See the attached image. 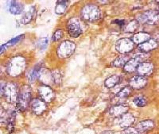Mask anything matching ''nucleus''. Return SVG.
<instances>
[{
    "instance_id": "nucleus-1",
    "label": "nucleus",
    "mask_w": 159,
    "mask_h": 134,
    "mask_svg": "<svg viewBox=\"0 0 159 134\" xmlns=\"http://www.w3.org/2000/svg\"><path fill=\"white\" fill-rule=\"evenodd\" d=\"M25 60L22 56H16L11 60L8 65V73L12 76H18L25 69Z\"/></svg>"
},
{
    "instance_id": "nucleus-2",
    "label": "nucleus",
    "mask_w": 159,
    "mask_h": 134,
    "mask_svg": "<svg viewBox=\"0 0 159 134\" xmlns=\"http://www.w3.org/2000/svg\"><path fill=\"white\" fill-rule=\"evenodd\" d=\"M31 101V89L28 86H24L19 91L18 98V107L20 110L24 111Z\"/></svg>"
},
{
    "instance_id": "nucleus-3",
    "label": "nucleus",
    "mask_w": 159,
    "mask_h": 134,
    "mask_svg": "<svg viewBox=\"0 0 159 134\" xmlns=\"http://www.w3.org/2000/svg\"><path fill=\"white\" fill-rule=\"evenodd\" d=\"M67 29L72 37H78L83 33V23L79 18H72L67 23Z\"/></svg>"
},
{
    "instance_id": "nucleus-4",
    "label": "nucleus",
    "mask_w": 159,
    "mask_h": 134,
    "mask_svg": "<svg viewBox=\"0 0 159 134\" xmlns=\"http://www.w3.org/2000/svg\"><path fill=\"white\" fill-rule=\"evenodd\" d=\"M76 45L73 42L70 41H65L60 45L57 53L60 58H69L74 53Z\"/></svg>"
},
{
    "instance_id": "nucleus-5",
    "label": "nucleus",
    "mask_w": 159,
    "mask_h": 134,
    "mask_svg": "<svg viewBox=\"0 0 159 134\" xmlns=\"http://www.w3.org/2000/svg\"><path fill=\"white\" fill-rule=\"evenodd\" d=\"M82 17L84 20L94 22L100 18V11L99 7L94 5H87L82 10Z\"/></svg>"
},
{
    "instance_id": "nucleus-6",
    "label": "nucleus",
    "mask_w": 159,
    "mask_h": 134,
    "mask_svg": "<svg viewBox=\"0 0 159 134\" xmlns=\"http://www.w3.org/2000/svg\"><path fill=\"white\" fill-rule=\"evenodd\" d=\"M18 95H19V90L17 84L14 83L6 84L4 87L3 96L5 97L7 101L9 102H15L18 101Z\"/></svg>"
},
{
    "instance_id": "nucleus-7",
    "label": "nucleus",
    "mask_w": 159,
    "mask_h": 134,
    "mask_svg": "<svg viewBox=\"0 0 159 134\" xmlns=\"http://www.w3.org/2000/svg\"><path fill=\"white\" fill-rule=\"evenodd\" d=\"M143 22V23L154 24L158 22V13L156 11H147L138 17V22Z\"/></svg>"
},
{
    "instance_id": "nucleus-8",
    "label": "nucleus",
    "mask_w": 159,
    "mask_h": 134,
    "mask_svg": "<svg viewBox=\"0 0 159 134\" xmlns=\"http://www.w3.org/2000/svg\"><path fill=\"white\" fill-rule=\"evenodd\" d=\"M116 50L120 53H128L134 49V43L128 38H123L117 41L116 45Z\"/></svg>"
},
{
    "instance_id": "nucleus-9",
    "label": "nucleus",
    "mask_w": 159,
    "mask_h": 134,
    "mask_svg": "<svg viewBox=\"0 0 159 134\" xmlns=\"http://www.w3.org/2000/svg\"><path fill=\"white\" fill-rule=\"evenodd\" d=\"M38 94L44 102H51L55 98V93L49 86H41L38 87Z\"/></svg>"
},
{
    "instance_id": "nucleus-10",
    "label": "nucleus",
    "mask_w": 159,
    "mask_h": 134,
    "mask_svg": "<svg viewBox=\"0 0 159 134\" xmlns=\"http://www.w3.org/2000/svg\"><path fill=\"white\" fill-rule=\"evenodd\" d=\"M153 71H154V65L150 62H143V63H139L136 68L138 75L139 76H143V77L145 76L151 75Z\"/></svg>"
},
{
    "instance_id": "nucleus-11",
    "label": "nucleus",
    "mask_w": 159,
    "mask_h": 134,
    "mask_svg": "<svg viewBox=\"0 0 159 134\" xmlns=\"http://www.w3.org/2000/svg\"><path fill=\"white\" fill-rule=\"evenodd\" d=\"M46 108H47L46 104L42 100L34 99L31 102V109H32L33 112L37 115L43 114Z\"/></svg>"
},
{
    "instance_id": "nucleus-12",
    "label": "nucleus",
    "mask_w": 159,
    "mask_h": 134,
    "mask_svg": "<svg viewBox=\"0 0 159 134\" xmlns=\"http://www.w3.org/2000/svg\"><path fill=\"white\" fill-rule=\"evenodd\" d=\"M147 84V80L143 76H134L130 80V87L134 89H142L146 87Z\"/></svg>"
},
{
    "instance_id": "nucleus-13",
    "label": "nucleus",
    "mask_w": 159,
    "mask_h": 134,
    "mask_svg": "<svg viewBox=\"0 0 159 134\" xmlns=\"http://www.w3.org/2000/svg\"><path fill=\"white\" fill-rule=\"evenodd\" d=\"M135 118L130 113H126L123 114L119 118V125L122 128H129L134 124Z\"/></svg>"
},
{
    "instance_id": "nucleus-14",
    "label": "nucleus",
    "mask_w": 159,
    "mask_h": 134,
    "mask_svg": "<svg viewBox=\"0 0 159 134\" xmlns=\"http://www.w3.org/2000/svg\"><path fill=\"white\" fill-rule=\"evenodd\" d=\"M157 47V42L155 40H153V39H150L147 41L144 42V43L141 44V45H139L138 46V49L139 51H140L141 53H147L150 51L154 50V49Z\"/></svg>"
},
{
    "instance_id": "nucleus-15",
    "label": "nucleus",
    "mask_w": 159,
    "mask_h": 134,
    "mask_svg": "<svg viewBox=\"0 0 159 134\" xmlns=\"http://www.w3.org/2000/svg\"><path fill=\"white\" fill-rule=\"evenodd\" d=\"M129 107L124 105H117L115 106H112L110 109V114L112 117H121L123 114H126L128 111Z\"/></svg>"
},
{
    "instance_id": "nucleus-16",
    "label": "nucleus",
    "mask_w": 159,
    "mask_h": 134,
    "mask_svg": "<svg viewBox=\"0 0 159 134\" xmlns=\"http://www.w3.org/2000/svg\"><path fill=\"white\" fill-rule=\"evenodd\" d=\"M130 93H131V89H130V87H124V88L122 89L119 92L117 93V94H116V96H115V98H113V100H114L113 102H115V103H119V102L123 101V100L126 99V98L130 95Z\"/></svg>"
},
{
    "instance_id": "nucleus-17",
    "label": "nucleus",
    "mask_w": 159,
    "mask_h": 134,
    "mask_svg": "<svg viewBox=\"0 0 159 134\" xmlns=\"http://www.w3.org/2000/svg\"><path fill=\"white\" fill-rule=\"evenodd\" d=\"M154 127V123L152 121H143L139 122L136 126V130L139 132H146L147 131L151 130Z\"/></svg>"
},
{
    "instance_id": "nucleus-18",
    "label": "nucleus",
    "mask_w": 159,
    "mask_h": 134,
    "mask_svg": "<svg viewBox=\"0 0 159 134\" xmlns=\"http://www.w3.org/2000/svg\"><path fill=\"white\" fill-rule=\"evenodd\" d=\"M8 9L9 11L13 15H19L22 12L23 5L18 1H11L8 2Z\"/></svg>"
},
{
    "instance_id": "nucleus-19",
    "label": "nucleus",
    "mask_w": 159,
    "mask_h": 134,
    "mask_svg": "<svg viewBox=\"0 0 159 134\" xmlns=\"http://www.w3.org/2000/svg\"><path fill=\"white\" fill-rule=\"evenodd\" d=\"M139 61L134 57V58L130 59L126 63L124 66H123V69H124L125 71H127V72H133V71H136V68L139 66Z\"/></svg>"
},
{
    "instance_id": "nucleus-20",
    "label": "nucleus",
    "mask_w": 159,
    "mask_h": 134,
    "mask_svg": "<svg viewBox=\"0 0 159 134\" xmlns=\"http://www.w3.org/2000/svg\"><path fill=\"white\" fill-rule=\"evenodd\" d=\"M41 72H42V67L40 65H36L28 75V80L30 83L35 82L39 78V76H41Z\"/></svg>"
},
{
    "instance_id": "nucleus-21",
    "label": "nucleus",
    "mask_w": 159,
    "mask_h": 134,
    "mask_svg": "<svg viewBox=\"0 0 159 134\" xmlns=\"http://www.w3.org/2000/svg\"><path fill=\"white\" fill-rule=\"evenodd\" d=\"M35 15H36V9L34 7H31L29 11H27L24 14L21 22L24 25L29 23L30 22H31L34 18Z\"/></svg>"
},
{
    "instance_id": "nucleus-22",
    "label": "nucleus",
    "mask_w": 159,
    "mask_h": 134,
    "mask_svg": "<svg viewBox=\"0 0 159 134\" xmlns=\"http://www.w3.org/2000/svg\"><path fill=\"white\" fill-rule=\"evenodd\" d=\"M150 39V35L147 33H139L133 37V43L141 45Z\"/></svg>"
},
{
    "instance_id": "nucleus-23",
    "label": "nucleus",
    "mask_w": 159,
    "mask_h": 134,
    "mask_svg": "<svg viewBox=\"0 0 159 134\" xmlns=\"http://www.w3.org/2000/svg\"><path fill=\"white\" fill-rule=\"evenodd\" d=\"M119 80H120V77L117 75H115V76H111V77H109L108 79L105 80L104 84L107 88H111V87H114L115 86L119 84Z\"/></svg>"
},
{
    "instance_id": "nucleus-24",
    "label": "nucleus",
    "mask_w": 159,
    "mask_h": 134,
    "mask_svg": "<svg viewBox=\"0 0 159 134\" xmlns=\"http://www.w3.org/2000/svg\"><path fill=\"white\" fill-rule=\"evenodd\" d=\"M68 7V2L66 1H61V2H58L56 6V11L57 14L58 15H63L64 13L66 11Z\"/></svg>"
},
{
    "instance_id": "nucleus-25",
    "label": "nucleus",
    "mask_w": 159,
    "mask_h": 134,
    "mask_svg": "<svg viewBox=\"0 0 159 134\" xmlns=\"http://www.w3.org/2000/svg\"><path fill=\"white\" fill-rule=\"evenodd\" d=\"M130 60V57L128 56H119V58L116 59L114 62H113V65L116 66V67H123L126 64L128 60Z\"/></svg>"
},
{
    "instance_id": "nucleus-26",
    "label": "nucleus",
    "mask_w": 159,
    "mask_h": 134,
    "mask_svg": "<svg viewBox=\"0 0 159 134\" xmlns=\"http://www.w3.org/2000/svg\"><path fill=\"white\" fill-rule=\"evenodd\" d=\"M139 28V22L138 21H131L130 23L127 24L125 27V31L127 33H134Z\"/></svg>"
},
{
    "instance_id": "nucleus-27",
    "label": "nucleus",
    "mask_w": 159,
    "mask_h": 134,
    "mask_svg": "<svg viewBox=\"0 0 159 134\" xmlns=\"http://www.w3.org/2000/svg\"><path fill=\"white\" fill-rule=\"evenodd\" d=\"M134 103L137 106L143 107L147 105V98L143 96H138V97H136V98H134Z\"/></svg>"
},
{
    "instance_id": "nucleus-28",
    "label": "nucleus",
    "mask_w": 159,
    "mask_h": 134,
    "mask_svg": "<svg viewBox=\"0 0 159 134\" xmlns=\"http://www.w3.org/2000/svg\"><path fill=\"white\" fill-rule=\"evenodd\" d=\"M51 77H52V80H53V83H56V84H59L61 81V75L59 71H53L51 73Z\"/></svg>"
},
{
    "instance_id": "nucleus-29",
    "label": "nucleus",
    "mask_w": 159,
    "mask_h": 134,
    "mask_svg": "<svg viewBox=\"0 0 159 134\" xmlns=\"http://www.w3.org/2000/svg\"><path fill=\"white\" fill-rule=\"evenodd\" d=\"M64 36V32L62 29H57L55 31V33L52 35V41H58L60 39H61Z\"/></svg>"
},
{
    "instance_id": "nucleus-30",
    "label": "nucleus",
    "mask_w": 159,
    "mask_h": 134,
    "mask_svg": "<svg viewBox=\"0 0 159 134\" xmlns=\"http://www.w3.org/2000/svg\"><path fill=\"white\" fill-rule=\"evenodd\" d=\"M48 43H49V41H48V38L44 37L40 39V41H38V46L41 49H43L46 48V46L48 45Z\"/></svg>"
},
{
    "instance_id": "nucleus-31",
    "label": "nucleus",
    "mask_w": 159,
    "mask_h": 134,
    "mask_svg": "<svg viewBox=\"0 0 159 134\" xmlns=\"http://www.w3.org/2000/svg\"><path fill=\"white\" fill-rule=\"evenodd\" d=\"M121 134H139V132L136 130L135 128L129 127V128L125 129L124 130L121 132Z\"/></svg>"
},
{
    "instance_id": "nucleus-32",
    "label": "nucleus",
    "mask_w": 159,
    "mask_h": 134,
    "mask_svg": "<svg viewBox=\"0 0 159 134\" xmlns=\"http://www.w3.org/2000/svg\"><path fill=\"white\" fill-rule=\"evenodd\" d=\"M22 37H23V36H18V37H17L12 39V40L9 41L6 44V46H11V45H15V44H16L17 42H18L20 40H21Z\"/></svg>"
},
{
    "instance_id": "nucleus-33",
    "label": "nucleus",
    "mask_w": 159,
    "mask_h": 134,
    "mask_svg": "<svg viewBox=\"0 0 159 134\" xmlns=\"http://www.w3.org/2000/svg\"><path fill=\"white\" fill-rule=\"evenodd\" d=\"M6 84H2V83H0V97L3 96L4 93V87H5Z\"/></svg>"
},
{
    "instance_id": "nucleus-34",
    "label": "nucleus",
    "mask_w": 159,
    "mask_h": 134,
    "mask_svg": "<svg viewBox=\"0 0 159 134\" xmlns=\"http://www.w3.org/2000/svg\"><path fill=\"white\" fill-rule=\"evenodd\" d=\"M6 47H7V46H6V45H1V46H0V54H1V53H3L4 51H5Z\"/></svg>"
}]
</instances>
